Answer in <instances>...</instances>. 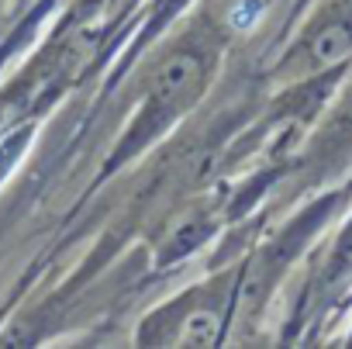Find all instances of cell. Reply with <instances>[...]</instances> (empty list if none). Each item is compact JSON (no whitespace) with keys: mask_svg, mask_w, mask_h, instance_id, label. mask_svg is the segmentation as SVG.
I'll return each mask as SVG.
<instances>
[{"mask_svg":"<svg viewBox=\"0 0 352 349\" xmlns=\"http://www.w3.org/2000/svg\"><path fill=\"white\" fill-rule=\"evenodd\" d=\"M225 52V35L214 21H194L180 39H173L162 56H155L152 70L142 76L138 107L111 156V166H124L152 142H159L176 121H184L201 97L208 94L218 59Z\"/></svg>","mask_w":352,"mask_h":349,"instance_id":"cell-1","label":"cell"},{"mask_svg":"<svg viewBox=\"0 0 352 349\" xmlns=\"http://www.w3.org/2000/svg\"><path fill=\"white\" fill-rule=\"evenodd\" d=\"M239 287H242V266H228L187 287L184 294L152 308L142 318L135 342L138 346H218L239 304Z\"/></svg>","mask_w":352,"mask_h":349,"instance_id":"cell-2","label":"cell"},{"mask_svg":"<svg viewBox=\"0 0 352 349\" xmlns=\"http://www.w3.org/2000/svg\"><path fill=\"white\" fill-rule=\"evenodd\" d=\"M349 56H352V0H331V8L314 25H307L300 42H294V49L283 56L280 73L290 80H304L335 70Z\"/></svg>","mask_w":352,"mask_h":349,"instance_id":"cell-3","label":"cell"}]
</instances>
